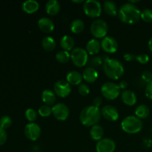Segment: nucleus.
<instances>
[{
    "label": "nucleus",
    "mask_w": 152,
    "mask_h": 152,
    "mask_svg": "<svg viewBox=\"0 0 152 152\" xmlns=\"http://www.w3.org/2000/svg\"><path fill=\"white\" fill-rule=\"evenodd\" d=\"M141 11L136 5L132 3H126L120 7L118 10V17L126 24L134 25L140 19Z\"/></svg>",
    "instance_id": "1"
},
{
    "label": "nucleus",
    "mask_w": 152,
    "mask_h": 152,
    "mask_svg": "<svg viewBox=\"0 0 152 152\" xmlns=\"http://www.w3.org/2000/svg\"><path fill=\"white\" fill-rule=\"evenodd\" d=\"M103 71L109 79L117 80L124 74V67L121 62L116 59L106 58L103 62Z\"/></svg>",
    "instance_id": "2"
},
{
    "label": "nucleus",
    "mask_w": 152,
    "mask_h": 152,
    "mask_svg": "<svg viewBox=\"0 0 152 152\" xmlns=\"http://www.w3.org/2000/svg\"><path fill=\"white\" fill-rule=\"evenodd\" d=\"M101 118V111L99 108L94 105L86 106L82 110L80 120L82 124L87 127L97 125Z\"/></svg>",
    "instance_id": "3"
},
{
    "label": "nucleus",
    "mask_w": 152,
    "mask_h": 152,
    "mask_svg": "<svg viewBox=\"0 0 152 152\" xmlns=\"http://www.w3.org/2000/svg\"><path fill=\"white\" fill-rule=\"evenodd\" d=\"M121 128L126 133L137 134L142 129V122L136 116H128L121 122Z\"/></svg>",
    "instance_id": "4"
},
{
    "label": "nucleus",
    "mask_w": 152,
    "mask_h": 152,
    "mask_svg": "<svg viewBox=\"0 0 152 152\" xmlns=\"http://www.w3.org/2000/svg\"><path fill=\"white\" fill-rule=\"evenodd\" d=\"M71 59L75 66L83 68L88 62V53L83 48H74L71 52Z\"/></svg>",
    "instance_id": "5"
},
{
    "label": "nucleus",
    "mask_w": 152,
    "mask_h": 152,
    "mask_svg": "<svg viewBox=\"0 0 152 152\" xmlns=\"http://www.w3.org/2000/svg\"><path fill=\"white\" fill-rule=\"evenodd\" d=\"M83 11L91 18L99 17L102 13V5L96 0H87L83 4Z\"/></svg>",
    "instance_id": "6"
},
{
    "label": "nucleus",
    "mask_w": 152,
    "mask_h": 152,
    "mask_svg": "<svg viewBox=\"0 0 152 152\" xmlns=\"http://www.w3.org/2000/svg\"><path fill=\"white\" fill-rule=\"evenodd\" d=\"M101 94L107 99L113 100L118 97L120 94V89L118 85L108 82L104 83L101 87Z\"/></svg>",
    "instance_id": "7"
},
{
    "label": "nucleus",
    "mask_w": 152,
    "mask_h": 152,
    "mask_svg": "<svg viewBox=\"0 0 152 152\" xmlns=\"http://www.w3.org/2000/svg\"><path fill=\"white\" fill-rule=\"evenodd\" d=\"M108 27L106 22L102 19H96L91 25V34L96 39L105 38L108 33Z\"/></svg>",
    "instance_id": "8"
},
{
    "label": "nucleus",
    "mask_w": 152,
    "mask_h": 152,
    "mask_svg": "<svg viewBox=\"0 0 152 152\" xmlns=\"http://www.w3.org/2000/svg\"><path fill=\"white\" fill-rule=\"evenodd\" d=\"M70 110L65 104L59 102L52 107V114L59 121H65L69 117Z\"/></svg>",
    "instance_id": "9"
},
{
    "label": "nucleus",
    "mask_w": 152,
    "mask_h": 152,
    "mask_svg": "<svg viewBox=\"0 0 152 152\" xmlns=\"http://www.w3.org/2000/svg\"><path fill=\"white\" fill-rule=\"evenodd\" d=\"M53 91L59 97H67L71 92V85L66 80H59L53 86Z\"/></svg>",
    "instance_id": "10"
},
{
    "label": "nucleus",
    "mask_w": 152,
    "mask_h": 152,
    "mask_svg": "<svg viewBox=\"0 0 152 152\" xmlns=\"http://www.w3.org/2000/svg\"><path fill=\"white\" fill-rule=\"evenodd\" d=\"M25 137L31 141H36L41 135V128L35 123H31L26 125L25 128Z\"/></svg>",
    "instance_id": "11"
},
{
    "label": "nucleus",
    "mask_w": 152,
    "mask_h": 152,
    "mask_svg": "<svg viewBox=\"0 0 152 152\" xmlns=\"http://www.w3.org/2000/svg\"><path fill=\"white\" fill-rule=\"evenodd\" d=\"M116 143L110 138H103L98 141L96 145V152H114Z\"/></svg>",
    "instance_id": "12"
},
{
    "label": "nucleus",
    "mask_w": 152,
    "mask_h": 152,
    "mask_svg": "<svg viewBox=\"0 0 152 152\" xmlns=\"http://www.w3.org/2000/svg\"><path fill=\"white\" fill-rule=\"evenodd\" d=\"M101 48L106 53H114L118 49V44L114 37H105L101 41Z\"/></svg>",
    "instance_id": "13"
},
{
    "label": "nucleus",
    "mask_w": 152,
    "mask_h": 152,
    "mask_svg": "<svg viewBox=\"0 0 152 152\" xmlns=\"http://www.w3.org/2000/svg\"><path fill=\"white\" fill-rule=\"evenodd\" d=\"M101 114L105 119L111 122L117 121L119 119V111L112 105H105L101 109Z\"/></svg>",
    "instance_id": "14"
},
{
    "label": "nucleus",
    "mask_w": 152,
    "mask_h": 152,
    "mask_svg": "<svg viewBox=\"0 0 152 152\" xmlns=\"http://www.w3.org/2000/svg\"><path fill=\"white\" fill-rule=\"evenodd\" d=\"M121 98L123 103L129 106H133L136 104L137 98L134 92L131 90H124L121 94Z\"/></svg>",
    "instance_id": "15"
},
{
    "label": "nucleus",
    "mask_w": 152,
    "mask_h": 152,
    "mask_svg": "<svg viewBox=\"0 0 152 152\" xmlns=\"http://www.w3.org/2000/svg\"><path fill=\"white\" fill-rule=\"evenodd\" d=\"M38 26L41 31L47 34L52 32L54 30V23L51 19L47 17H42L39 19Z\"/></svg>",
    "instance_id": "16"
},
{
    "label": "nucleus",
    "mask_w": 152,
    "mask_h": 152,
    "mask_svg": "<svg viewBox=\"0 0 152 152\" xmlns=\"http://www.w3.org/2000/svg\"><path fill=\"white\" fill-rule=\"evenodd\" d=\"M101 42L96 39L89 40L86 44V51L91 55H96L101 50Z\"/></svg>",
    "instance_id": "17"
},
{
    "label": "nucleus",
    "mask_w": 152,
    "mask_h": 152,
    "mask_svg": "<svg viewBox=\"0 0 152 152\" xmlns=\"http://www.w3.org/2000/svg\"><path fill=\"white\" fill-rule=\"evenodd\" d=\"M83 78L88 83H93L98 79V72L92 67L86 68L83 72Z\"/></svg>",
    "instance_id": "18"
},
{
    "label": "nucleus",
    "mask_w": 152,
    "mask_h": 152,
    "mask_svg": "<svg viewBox=\"0 0 152 152\" xmlns=\"http://www.w3.org/2000/svg\"><path fill=\"white\" fill-rule=\"evenodd\" d=\"M83 74H80V72L76 71H72L67 74L66 81L69 83L70 85L73 86H80L83 82Z\"/></svg>",
    "instance_id": "19"
},
{
    "label": "nucleus",
    "mask_w": 152,
    "mask_h": 152,
    "mask_svg": "<svg viewBox=\"0 0 152 152\" xmlns=\"http://www.w3.org/2000/svg\"><path fill=\"white\" fill-rule=\"evenodd\" d=\"M56 94L54 91L50 89H45L42 93V100L44 102L45 105H52L56 102Z\"/></svg>",
    "instance_id": "20"
},
{
    "label": "nucleus",
    "mask_w": 152,
    "mask_h": 152,
    "mask_svg": "<svg viewBox=\"0 0 152 152\" xmlns=\"http://www.w3.org/2000/svg\"><path fill=\"white\" fill-rule=\"evenodd\" d=\"M45 10L50 16H55L60 11V4L56 0H50L46 3Z\"/></svg>",
    "instance_id": "21"
},
{
    "label": "nucleus",
    "mask_w": 152,
    "mask_h": 152,
    "mask_svg": "<svg viewBox=\"0 0 152 152\" xmlns=\"http://www.w3.org/2000/svg\"><path fill=\"white\" fill-rule=\"evenodd\" d=\"M39 3L34 0H28L22 4V10L28 14L36 13L39 10Z\"/></svg>",
    "instance_id": "22"
},
{
    "label": "nucleus",
    "mask_w": 152,
    "mask_h": 152,
    "mask_svg": "<svg viewBox=\"0 0 152 152\" xmlns=\"http://www.w3.org/2000/svg\"><path fill=\"white\" fill-rule=\"evenodd\" d=\"M61 48L63 49V50L69 52L70 50H72L74 47V40L71 36L65 35L61 38L59 42Z\"/></svg>",
    "instance_id": "23"
},
{
    "label": "nucleus",
    "mask_w": 152,
    "mask_h": 152,
    "mask_svg": "<svg viewBox=\"0 0 152 152\" xmlns=\"http://www.w3.org/2000/svg\"><path fill=\"white\" fill-rule=\"evenodd\" d=\"M103 10L108 15L116 16L118 14V10L116 3L113 1H106L103 4Z\"/></svg>",
    "instance_id": "24"
},
{
    "label": "nucleus",
    "mask_w": 152,
    "mask_h": 152,
    "mask_svg": "<svg viewBox=\"0 0 152 152\" xmlns=\"http://www.w3.org/2000/svg\"><path fill=\"white\" fill-rule=\"evenodd\" d=\"M90 135L92 140L95 141H99L102 139L104 135V130L99 125H95L92 126L90 130Z\"/></svg>",
    "instance_id": "25"
},
{
    "label": "nucleus",
    "mask_w": 152,
    "mask_h": 152,
    "mask_svg": "<svg viewBox=\"0 0 152 152\" xmlns=\"http://www.w3.org/2000/svg\"><path fill=\"white\" fill-rule=\"evenodd\" d=\"M85 24L81 19H74L70 25V29L73 34H78L84 31Z\"/></svg>",
    "instance_id": "26"
},
{
    "label": "nucleus",
    "mask_w": 152,
    "mask_h": 152,
    "mask_svg": "<svg viewBox=\"0 0 152 152\" xmlns=\"http://www.w3.org/2000/svg\"><path fill=\"white\" fill-rule=\"evenodd\" d=\"M42 46L46 51H53L56 48V41L51 37H45L42 41Z\"/></svg>",
    "instance_id": "27"
},
{
    "label": "nucleus",
    "mask_w": 152,
    "mask_h": 152,
    "mask_svg": "<svg viewBox=\"0 0 152 152\" xmlns=\"http://www.w3.org/2000/svg\"><path fill=\"white\" fill-rule=\"evenodd\" d=\"M149 113L150 110L146 105H140L135 109V116L140 120L147 118L149 115Z\"/></svg>",
    "instance_id": "28"
},
{
    "label": "nucleus",
    "mask_w": 152,
    "mask_h": 152,
    "mask_svg": "<svg viewBox=\"0 0 152 152\" xmlns=\"http://www.w3.org/2000/svg\"><path fill=\"white\" fill-rule=\"evenodd\" d=\"M56 59L60 63H66L71 59V53L66 50H61L56 53Z\"/></svg>",
    "instance_id": "29"
},
{
    "label": "nucleus",
    "mask_w": 152,
    "mask_h": 152,
    "mask_svg": "<svg viewBox=\"0 0 152 152\" xmlns=\"http://www.w3.org/2000/svg\"><path fill=\"white\" fill-rule=\"evenodd\" d=\"M38 113L41 117H48L52 114V108H50L49 105H43L39 107L38 110Z\"/></svg>",
    "instance_id": "30"
},
{
    "label": "nucleus",
    "mask_w": 152,
    "mask_h": 152,
    "mask_svg": "<svg viewBox=\"0 0 152 152\" xmlns=\"http://www.w3.org/2000/svg\"><path fill=\"white\" fill-rule=\"evenodd\" d=\"M12 125V120L9 116H2L0 118V127L3 129H7L10 128Z\"/></svg>",
    "instance_id": "31"
},
{
    "label": "nucleus",
    "mask_w": 152,
    "mask_h": 152,
    "mask_svg": "<svg viewBox=\"0 0 152 152\" xmlns=\"http://www.w3.org/2000/svg\"><path fill=\"white\" fill-rule=\"evenodd\" d=\"M140 19L145 22H152V10L151 9H144L140 13Z\"/></svg>",
    "instance_id": "32"
},
{
    "label": "nucleus",
    "mask_w": 152,
    "mask_h": 152,
    "mask_svg": "<svg viewBox=\"0 0 152 152\" xmlns=\"http://www.w3.org/2000/svg\"><path fill=\"white\" fill-rule=\"evenodd\" d=\"M25 117L29 122L34 123L37 118V113L33 108H28L25 111Z\"/></svg>",
    "instance_id": "33"
},
{
    "label": "nucleus",
    "mask_w": 152,
    "mask_h": 152,
    "mask_svg": "<svg viewBox=\"0 0 152 152\" xmlns=\"http://www.w3.org/2000/svg\"><path fill=\"white\" fill-rule=\"evenodd\" d=\"M78 91L82 96H87L90 93V88H89L88 86H87L86 84L81 83L78 87Z\"/></svg>",
    "instance_id": "34"
},
{
    "label": "nucleus",
    "mask_w": 152,
    "mask_h": 152,
    "mask_svg": "<svg viewBox=\"0 0 152 152\" xmlns=\"http://www.w3.org/2000/svg\"><path fill=\"white\" fill-rule=\"evenodd\" d=\"M90 63H91V65L92 68H97V67H99V65H101L102 64H103V62H102V58H101L100 56H96L91 59Z\"/></svg>",
    "instance_id": "35"
},
{
    "label": "nucleus",
    "mask_w": 152,
    "mask_h": 152,
    "mask_svg": "<svg viewBox=\"0 0 152 152\" xmlns=\"http://www.w3.org/2000/svg\"><path fill=\"white\" fill-rule=\"evenodd\" d=\"M136 60L141 64H146L149 61V56L145 53H141L136 56Z\"/></svg>",
    "instance_id": "36"
},
{
    "label": "nucleus",
    "mask_w": 152,
    "mask_h": 152,
    "mask_svg": "<svg viewBox=\"0 0 152 152\" xmlns=\"http://www.w3.org/2000/svg\"><path fill=\"white\" fill-rule=\"evenodd\" d=\"M142 79L145 83L148 84V83L152 81V73L149 71H144L142 74Z\"/></svg>",
    "instance_id": "37"
},
{
    "label": "nucleus",
    "mask_w": 152,
    "mask_h": 152,
    "mask_svg": "<svg viewBox=\"0 0 152 152\" xmlns=\"http://www.w3.org/2000/svg\"><path fill=\"white\" fill-rule=\"evenodd\" d=\"M7 132H5L4 129L0 127V145H2L5 143V142L7 141Z\"/></svg>",
    "instance_id": "38"
},
{
    "label": "nucleus",
    "mask_w": 152,
    "mask_h": 152,
    "mask_svg": "<svg viewBox=\"0 0 152 152\" xmlns=\"http://www.w3.org/2000/svg\"><path fill=\"white\" fill-rule=\"evenodd\" d=\"M145 96L148 98L149 99L152 100V81L148 83L146 85V87L145 89Z\"/></svg>",
    "instance_id": "39"
},
{
    "label": "nucleus",
    "mask_w": 152,
    "mask_h": 152,
    "mask_svg": "<svg viewBox=\"0 0 152 152\" xmlns=\"http://www.w3.org/2000/svg\"><path fill=\"white\" fill-rule=\"evenodd\" d=\"M123 58L125 59V60L126 61H133L134 59H136V56L134 55L133 53H127L123 56Z\"/></svg>",
    "instance_id": "40"
},
{
    "label": "nucleus",
    "mask_w": 152,
    "mask_h": 152,
    "mask_svg": "<svg viewBox=\"0 0 152 152\" xmlns=\"http://www.w3.org/2000/svg\"><path fill=\"white\" fill-rule=\"evenodd\" d=\"M102 103V100L100 97L97 96V97H95L93 100V105L95 107H97L99 108Z\"/></svg>",
    "instance_id": "41"
},
{
    "label": "nucleus",
    "mask_w": 152,
    "mask_h": 152,
    "mask_svg": "<svg viewBox=\"0 0 152 152\" xmlns=\"http://www.w3.org/2000/svg\"><path fill=\"white\" fill-rule=\"evenodd\" d=\"M118 86H119V88H120V90H121V89H123V90H126V88H127V86H128L127 82H126V81L120 82V83H119Z\"/></svg>",
    "instance_id": "42"
},
{
    "label": "nucleus",
    "mask_w": 152,
    "mask_h": 152,
    "mask_svg": "<svg viewBox=\"0 0 152 152\" xmlns=\"http://www.w3.org/2000/svg\"><path fill=\"white\" fill-rule=\"evenodd\" d=\"M148 48H149L150 51L152 52V37L149 39L148 43Z\"/></svg>",
    "instance_id": "43"
},
{
    "label": "nucleus",
    "mask_w": 152,
    "mask_h": 152,
    "mask_svg": "<svg viewBox=\"0 0 152 152\" xmlns=\"http://www.w3.org/2000/svg\"><path fill=\"white\" fill-rule=\"evenodd\" d=\"M73 2H74V3H77V4H79V3H83V2H85L84 1H83V0H80V1H75V0H73Z\"/></svg>",
    "instance_id": "44"
}]
</instances>
